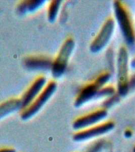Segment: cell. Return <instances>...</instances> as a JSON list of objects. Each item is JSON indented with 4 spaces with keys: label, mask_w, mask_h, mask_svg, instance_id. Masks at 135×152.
<instances>
[{
    "label": "cell",
    "mask_w": 135,
    "mask_h": 152,
    "mask_svg": "<svg viewBox=\"0 0 135 152\" xmlns=\"http://www.w3.org/2000/svg\"><path fill=\"white\" fill-rule=\"evenodd\" d=\"M108 115L107 109L104 107L98 108L74 119L72 128L75 132L84 130L104 122Z\"/></svg>",
    "instance_id": "8"
},
{
    "label": "cell",
    "mask_w": 135,
    "mask_h": 152,
    "mask_svg": "<svg viewBox=\"0 0 135 152\" xmlns=\"http://www.w3.org/2000/svg\"><path fill=\"white\" fill-rule=\"evenodd\" d=\"M130 67L135 70V56L130 60Z\"/></svg>",
    "instance_id": "15"
},
{
    "label": "cell",
    "mask_w": 135,
    "mask_h": 152,
    "mask_svg": "<svg viewBox=\"0 0 135 152\" xmlns=\"http://www.w3.org/2000/svg\"><path fill=\"white\" fill-rule=\"evenodd\" d=\"M115 127V123L112 121H104V122L88 128L84 130L75 132L72 136L74 142H83L89 140H96L97 138L101 137L111 132Z\"/></svg>",
    "instance_id": "7"
},
{
    "label": "cell",
    "mask_w": 135,
    "mask_h": 152,
    "mask_svg": "<svg viewBox=\"0 0 135 152\" xmlns=\"http://www.w3.org/2000/svg\"><path fill=\"white\" fill-rule=\"evenodd\" d=\"M52 60L51 57L44 55H33L25 58L24 65L28 71H51Z\"/></svg>",
    "instance_id": "10"
},
{
    "label": "cell",
    "mask_w": 135,
    "mask_h": 152,
    "mask_svg": "<svg viewBox=\"0 0 135 152\" xmlns=\"http://www.w3.org/2000/svg\"><path fill=\"white\" fill-rule=\"evenodd\" d=\"M75 40L69 37L64 40L53 60L51 72L54 78H60L66 73L69 62L75 49Z\"/></svg>",
    "instance_id": "4"
},
{
    "label": "cell",
    "mask_w": 135,
    "mask_h": 152,
    "mask_svg": "<svg viewBox=\"0 0 135 152\" xmlns=\"http://www.w3.org/2000/svg\"><path fill=\"white\" fill-rule=\"evenodd\" d=\"M0 152H17V151L13 147H1L0 148Z\"/></svg>",
    "instance_id": "14"
},
{
    "label": "cell",
    "mask_w": 135,
    "mask_h": 152,
    "mask_svg": "<svg viewBox=\"0 0 135 152\" xmlns=\"http://www.w3.org/2000/svg\"><path fill=\"white\" fill-rule=\"evenodd\" d=\"M134 25H135V23H134Z\"/></svg>",
    "instance_id": "17"
},
{
    "label": "cell",
    "mask_w": 135,
    "mask_h": 152,
    "mask_svg": "<svg viewBox=\"0 0 135 152\" xmlns=\"http://www.w3.org/2000/svg\"><path fill=\"white\" fill-rule=\"evenodd\" d=\"M115 25V21L113 17H108L104 21L99 28V32L95 36L92 42L90 43V52L97 54L102 52L109 45V43L113 37Z\"/></svg>",
    "instance_id": "6"
},
{
    "label": "cell",
    "mask_w": 135,
    "mask_h": 152,
    "mask_svg": "<svg viewBox=\"0 0 135 152\" xmlns=\"http://www.w3.org/2000/svg\"><path fill=\"white\" fill-rule=\"evenodd\" d=\"M133 151H134V152H135V146H134V149H133Z\"/></svg>",
    "instance_id": "16"
},
{
    "label": "cell",
    "mask_w": 135,
    "mask_h": 152,
    "mask_svg": "<svg viewBox=\"0 0 135 152\" xmlns=\"http://www.w3.org/2000/svg\"><path fill=\"white\" fill-rule=\"evenodd\" d=\"M62 3V1H52L48 3L47 6V21L50 23H54L56 21L57 17L59 13L61 5Z\"/></svg>",
    "instance_id": "13"
},
{
    "label": "cell",
    "mask_w": 135,
    "mask_h": 152,
    "mask_svg": "<svg viewBox=\"0 0 135 152\" xmlns=\"http://www.w3.org/2000/svg\"><path fill=\"white\" fill-rule=\"evenodd\" d=\"M46 3L44 0H28L21 1L16 7V12L19 15L33 14L40 10Z\"/></svg>",
    "instance_id": "12"
},
{
    "label": "cell",
    "mask_w": 135,
    "mask_h": 152,
    "mask_svg": "<svg viewBox=\"0 0 135 152\" xmlns=\"http://www.w3.org/2000/svg\"><path fill=\"white\" fill-rule=\"evenodd\" d=\"M114 19L127 45L135 43V25L127 6L120 1L113 2Z\"/></svg>",
    "instance_id": "2"
},
{
    "label": "cell",
    "mask_w": 135,
    "mask_h": 152,
    "mask_svg": "<svg viewBox=\"0 0 135 152\" xmlns=\"http://www.w3.org/2000/svg\"><path fill=\"white\" fill-rule=\"evenodd\" d=\"M130 60L129 52L125 45H121L116 58V91L121 97L126 96L130 90Z\"/></svg>",
    "instance_id": "3"
},
{
    "label": "cell",
    "mask_w": 135,
    "mask_h": 152,
    "mask_svg": "<svg viewBox=\"0 0 135 152\" xmlns=\"http://www.w3.org/2000/svg\"><path fill=\"white\" fill-rule=\"evenodd\" d=\"M23 109L20 97H10L0 102V121Z\"/></svg>",
    "instance_id": "11"
},
{
    "label": "cell",
    "mask_w": 135,
    "mask_h": 152,
    "mask_svg": "<svg viewBox=\"0 0 135 152\" xmlns=\"http://www.w3.org/2000/svg\"><path fill=\"white\" fill-rule=\"evenodd\" d=\"M58 84L54 80L47 82V85L44 88L42 92L33 100L30 104L21 110L20 113L21 120L24 121H28L39 113L44 106H45L49 100L53 97L54 93L56 92Z\"/></svg>",
    "instance_id": "5"
},
{
    "label": "cell",
    "mask_w": 135,
    "mask_h": 152,
    "mask_svg": "<svg viewBox=\"0 0 135 152\" xmlns=\"http://www.w3.org/2000/svg\"><path fill=\"white\" fill-rule=\"evenodd\" d=\"M47 83V78L44 75L37 76L30 83V85L26 88L21 97H19L21 99L23 109L28 106V104H30L33 100L42 92V90L46 86Z\"/></svg>",
    "instance_id": "9"
},
{
    "label": "cell",
    "mask_w": 135,
    "mask_h": 152,
    "mask_svg": "<svg viewBox=\"0 0 135 152\" xmlns=\"http://www.w3.org/2000/svg\"><path fill=\"white\" fill-rule=\"evenodd\" d=\"M111 79V74L108 71H104L89 83H86L81 88L76 96L73 105L78 109L93 101L99 100V92L102 88L108 85Z\"/></svg>",
    "instance_id": "1"
}]
</instances>
